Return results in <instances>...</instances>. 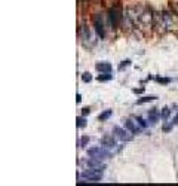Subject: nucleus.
Instances as JSON below:
<instances>
[{"mask_svg":"<svg viewBox=\"0 0 178 186\" xmlns=\"http://www.w3.org/2000/svg\"><path fill=\"white\" fill-rule=\"evenodd\" d=\"M88 155L91 158H95V159H100V161H104V159H109L110 158V152L104 147V146H95V147H91L88 150Z\"/></svg>","mask_w":178,"mask_h":186,"instance_id":"1","label":"nucleus"},{"mask_svg":"<svg viewBox=\"0 0 178 186\" xmlns=\"http://www.w3.org/2000/svg\"><path fill=\"white\" fill-rule=\"evenodd\" d=\"M125 127H126V128H128V130H129V131H131L132 134H137V133L140 131V128H138V127H137V125H135V124H134V122L131 121V119L125 121Z\"/></svg>","mask_w":178,"mask_h":186,"instance_id":"12","label":"nucleus"},{"mask_svg":"<svg viewBox=\"0 0 178 186\" xmlns=\"http://www.w3.org/2000/svg\"><path fill=\"white\" fill-rule=\"evenodd\" d=\"M80 177H82L83 180L91 182V183H97L98 180L103 179V171H97V170H92V168H88V170H85V171L80 174Z\"/></svg>","mask_w":178,"mask_h":186,"instance_id":"2","label":"nucleus"},{"mask_svg":"<svg viewBox=\"0 0 178 186\" xmlns=\"http://www.w3.org/2000/svg\"><path fill=\"white\" fill-rule=\"evenodd\" d=\"M113 133L117 136V139H120V140H123V142H129V140L132 139V136H131L126 130H123V128H120V127H114V128H113Z\"/></svg>","mask_w":178,"mask_h":186,"instance_id":"5","label":"nucleus"},{"mask_svg":"<svg viewBox=\"0 0 178 186\" xmlns=\"http://www.w3.org/2000/svg\"><path fill=\"white\" fill-rule=\"evenodd\" d=\"M160 20H162V26H163L166 30H171V28L174 27V17H172L169 12H163L162 17H160Z\"/></svg>","mask_w":178,"mask_h":186,"instance_id":"4","label":"nucleus"},{"mask_svg":"<svg viewBox=\"0 0 178 186\" xmlns=\"http://www.w3.org/2000/svg\"><path fill=\"white\" fill-rule=\"evenodd\" d=\"M101 144L104 146V147H114L116 146V142H114V137L113 136H106V137H103L101 139Z\"/></svg>","mask_w":178,"mask_h":186,"instance_id":"10","label":"nucleus"},{"mask_svg":"<svg viewBox=\"0 0 178 186\" xmlns=\"http://www.w3.org/2000/svg\"><path fill=\"white\" fill-rule=\"evenodd\" d=\"M156 100V97H143L141 100H138V104H143V103H147V101H153Z\"/></svg>","mask_w":178,"mask_h":186,"instance_id":"16","label":"nucleus"},{"mask_svg":"<svg viewBox=\"0 0 178 186\" xmlns=\"http://www.w3.org/2000/svg\"><path fill=\"white\" fill-rule=\"evenodd\" d=\"M82 80H83V82H91V80H92V76L89 74V73H83V76H82Z\"/></svg>","mask_w":178,"mask_h":186,"instance_id":"18","label":"nucleus"},{"mask_svg":"<svg viewBox=\"0 0 178 186\" xmlns=\"http://www.w3.org/2000/svg\"><path fill=\"white\" fill-rule=\"evenodd\" d=\"M109 79H111V74L110 73H106V76H98V80H109Z\"/></svg>","mask_w":178,"mask_h":186,"instance_id":"19","label":"nucleus"},{"mask_svg":"<svg viewBox=\"0 0 178 186\" xmlns=\"http://www.w3.org/2000/svg\"><path fill=\"white\" fill-rule=\"evenodd\" d=\"M82 110H83V115H88L89 112H91V109H89V107H83Z\"/></svg>","mask_w":178,"mask_h":186,"instance_id":"22","label":"nucleus"},{"mask_svg":"<svg viewBox=\"0 0 178 186\" xmlns=\"http://www.w3.org/2000/svg\"><path fill=\"white\" fill-rule=\"evenodd\" d=\"M159 118H160V113L157 112V109H151L148 112V115H147V122H150L151 125H154L159 121Z\"/></svg>","mask_w":178,"mask_h":186,"instance_id":"9","label":"nucleus"},{"mask_svg":"<svg viewBox=\"0 0 178 186\" xmlns=\"http://www.w3.org/2000/svg\"><path fill=\"white\" fill-rule=\"evenodd\" d=\"M174 124H177V125H178V113L174 116Z\"/></svg>","mask_w":178,"mask_h":186,"instance_id":"23","label":"nucleus"},{"mask_svg":"<svg viewBox=\"0 0 178 186\" xmlns=\"http://www.w3.org/2000/svg\"><path fill=\"white\" fill-rule=\"evenodd\" d=\"M79 34H80V39H82V43L85 45V46H89V43H88V40L91 42L92 39V34H91V31H89V28L86 27V26H82L80 27V31H79Z\"/></svg>","mask_w":178,"mask_h":186,"instance_id":"3","label":"nucleus"},{"mask_svg":"<svg viewBox=\"0 0 178 186\" xmlns=\"http://www.w3.org/2000/svg\"><path fill=\"white\" fill-rule=\"evenodd\" d=\"M95 67H97V70L101 71V73H110V71H111V64H110V63H106V61H104V63H97Z\"/></svg>","mask_w":178,"mask_h":186,"instance_id":"11","label":"nucleus"},{"mask_svg":"<svg viewBox=\"0 0 178 186\" xmlns=\"http://www.w3.org/2000/svg\"><path fill=\"white\" fill-rule=\"evenodd\" d=\"M135 121L138 122L140 128H145V127H147V122H145V121H144V119H143L141 116H137V118H135Z\"/></svg>","mask_w":178,"mask_h":186,"instance_id":"13","label":"nucleus"},{"mask_svg":"<svg viewBox=\"0 0 178 186\" xmlns=\"http://www.w3.org/2000/svg\"><path fill=\"white\" fill-rule=\"evenodd\" d=\"M88 142H89V137H86V136H85V137H82V139H80V146H85Z\"/></svg>","mask_w":178,"mask_h":186,"instance_id":"20","label":"nucleus"},{"mask_svg":"<svg viewBox=\"0 0 178 186\" xmlns=\"http://www.w3.org/2000/svg\"><path fill=\"white\" fill-rule=\"evenodd\" d=\"M110 115H111V110H106L103 115H100V121H106L107 118H110Z\"/></svg>","mask_w":178,"mask_h":186,"instance_id":"17","label":"nucleus"},{"mask_svg":"<svg viewBox=\"0 0 178 186\" xmlns=\"http://www.w3.org/2000/svg\"><path fill=\"white\" fill-rule=\"evenodd\" d=\"M77 127H79V128H85V127H86V119L82 118V116L77 118Z\"/></svg>","mask_w":178,"mask_h":186,"instance_id":"14","label":"nucleus"},{"mask_svg":"<svg viewBox=\"0 0 178 186\" xmlns=\"http://www.w3.org/2000/svg\"><path fill=\"white\" fill-rule=\"evenodd\" d=\"M163 130H165V131H169V130H171V125H165Z\"/></svg>","mask_w":178,"mask_h":186,"instance_id":"25","label":"nucleus"},{"mask_svg":"<svg viewBox=\"0 0 178 186\" xmlns=\"http://www.w3.org/2000/svg\"><path fill=\"white\" fill-rule=\"evenodd\" d=\"M80 100H82V96H80V94H77V96H76V101H77V103H79V101H80Z\"/></svg>","mask_w":178,"mask_h":186,"instance_id":"24","label":"nucleus"},{"mask_svg":"<svg viewBox=\"0 0 178 186\" xmlns=\"http://www.w3.org/2000/svg\"><path fill=\"white\" fill-rule=\"evenodd\" d=\"M109 15H110V21H111L113 27H116L117 23L122 20V15H120V12H119L117 9H110V11H109Z\"/></svg>","mask_w":178,"mask_h":186,"instance_id":"8","label":"nucleus"},{"mask_svg":"<svg viewBox=\"0 0 178 186\" xmlns=\"http://www.w3.org/2000/svg\"><path fill=\"white\" fill-rule=\"evenodd\" d=\"M94 26H95V30H97L98 36H100V37H104L106 30H104V24H103V20L100 18V15L94 17Z\"/></svg>","mask_w":178,"mask_h":186,"instance_id":"7","label":"nucleus"},{"mask_svg":"<svg viewBox=\"0 0 178 186\" xmlns=\"http://www.w3.org/2000/svg\"><path fill=\"white\" fill-rule=\"evenodd\" d=\"M168 116H169V109H168V107H163L162 112H160V118H162V119H166Z\"/></svg>","mask_w":178,"mask_h":186,"instance_id":"15","label":"nucleus"},{"mask_svg":"<svg viewBox=\"0 0 178 186\" xmlns=\"http://www.w3.org/2000/svg\"><path fill=\"white\" fill-rule=\"evenodd\" d=\"M129 63H131V61H123V64H120V67H119V69H120V70H123L126 66H129Z\"/></svg>","mask_w":178,"mask_h":186,"instance_id":"21","label":"nucleus"},{"mask_svg":"<svg viewBox=\"0 0 178 186\" xmlns=\"http://www.w3.org/2000/svg\"><path fill=\"white\" fill-rule=\"evenodd\" d=\"M86 165L88 168H92V170H97V171H104V164H101L100 159H95V158H91L86 161Z\"/></svg>","mask_w":178,"mask_h":186,"instance_id":"6","label":"nucleus"}]
</instances>
